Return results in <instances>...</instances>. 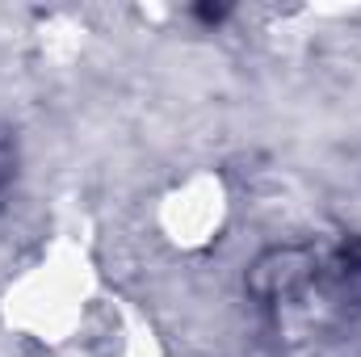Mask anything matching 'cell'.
I'll list each match as a JSON object with an SVG mask.
<instances>
[{"instance_id": "cell-1", "label": "cell", "mask_w": 361, "mask_h": 357, "mask_svg": "<svg viewBox=\"0 0 361 357\" xmlns=\"http://www.w3.org/2000/svg\"><path fill=\"white\" fill-rule=\"evenodd\" d=\"M8 177H13V143H8V135L0 131V189L8 185Z\"/></svg>"}]
</instances>
